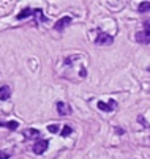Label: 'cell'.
<instances>
[{
    "label": "cell",
    "mask_w": 150,
    "mask_h": 159,
    "mask_svg": "<svg viewBox=\"0 0 150 159\" xmlns=\"http://www.w3.org/2000/svg\"><path fill=\"white\" fill-rule=\"evenodd\" d=\"M114 38L109 35V33H106V32H98V36L95 39L96 44H101V46H106V44H112Z\"/></svg>",
    "instance_id": "1"
},
{
    "label": "cell",
    "mask_w": 150,
    "mask_h": 159,
    "mask_svg": "<svg viewBox=\"0 0 150 159\" xmlns=\"http://www.w3.org/2000/svg\"><path fill=\"white\" fill-rule=\"evenodd\" d=\"M48 145H49L48 140H38V142H35V145L32 147V150H33L35 154H43V153L48 150Z\"/></svg>",
    "instance_id": "2"
},
{
    "label": "cell",
    "mask_w": 150,
    "mask_h": 159,
    "mask_svg": "<svg viewBox=\"0 0 150 159\" xmlns=\"http://www.w3.org/2000/svg\"><path fill=\"white\" fill-rule=\"evenodd\" d=\"M98 109L100 110H104V112H111V110H114L115 107H117V102L114 101V99H109V102L106 104V102H103V101H98Z\"/></svg>",
    "instance_id": "3"
},
{
    "label": "cell",
    "mask_w": 150,
    "mask_h": 159,
    "mask_svg": "<svg viewBox=\"0 0 150 159\" xmlns=\"http://www.w3.org/2000/svg\"><path fill=\"white\" fill-rule=\"evenodd\" d=\"M70 24H71V17H70V16H63L62 19H59L55 24H54V29H55V30H63V29H65L67 25H70Z\"/></svg>",
    "instance_id": "4"
},
{
    "label": "cell",
    "mask_w": 150,
    "mask_h": 159,
    "mask_svg": "<svg viewBox=\"0 0 150 159\" xmlns=\"http://www.w3.org/2000/svg\"><path fill=\"white\" fill-rule=\"evenodd\" d=\"M136 39H138V43H142V44H150V32H147V30L138 32V33H136Z\"/></svg>",
    "instance_id": "5"
},
{
    "label": "cell",
    "mask_w": 150,
    "mask_h": 159,
    "mask_svg": "<svg viewBox=\"0 0 150 159\" xmlns=\"http://www.w3.org/2000/svg\"><path fill=\"white\" fill-rule=\"evenodd\" d=\"M57 112L60 115H70L71 113V107L65 102H57Z\"/></svg>",
    "instance_id": "6"
},
{
    "label": "cell",
    "mask_w": 150,
    "mask_h": 159,
    "mask_svg": "<svg viewBox=\"0 0 150 159\" xmlns=\"http://www.w3.org/2000/svg\"><path fill=\"white\" fill-rule=\"evenodd\" d=\"M10 96H11V88H10L8 85L0 87V99L7 101V99H10Z\"/></svg>",
    "instance_id": "7"
},
{
    "label": "cell",
    "mask_w": 150,
    "mask_h": 159,
    "mask_svg": "<svg viewBox=\"0 0 150 159\" xmlns=\"http://www.w3.org/2000/svg\"><path fill=\"white\" fill-rule=\"evenodd\" d=\"M38 135H40V131H38V129L30 128V129H26V131H24V137H26V139H36Z\"/></svg>",
    "instance_id": "8"
},
{
    "label": "cell",
    "mask_w": 150,
    "mask_h": 159,
    "mask_svg": "<svg viewBox=\"0 0 150 159\" xmlns=\"http://www.w3.org/2000/svg\"><path fill=\"white\" fill-rule=\"evenodd\" d=\"M30 14H33V10L27 7V8H24L22 11H21V13H19V14L16 16V19H17V20H22V19H27V17H29Z\"/></svg>",
    "instance_id": "9"
},
{
    "label": "cell",
    "mask_w": 150,
    "mask_h": 159,
    "mask_svg": "<svg viewBox=\"0 0 150 159\" xmlns=\"http://www.w3.org/2000/svg\"><path fill=\"white\" fill-rule=\"evenodd\" d=\"M0 128H8V129H11V131H16L17 128H19V123L17 121H0Z\"/></svg>",
    "instance_id": "10"
},
{
    "label": "cell",
    "mask_w": 150,
    "mask_h": 159,
    "mask_svg": "<svg viewBox=\"0 0 150 159\" xmlns=\"http://www.w3.org/2000/svg\"><path fill=\"white\" fill-rule=\"evenodd\" d=\"M33 16H35L40 22H46V20H48V19L45 17V14H43V10H40V8H35V10H33Z\"/></svg>",
    "instance_id": "11"
},
{
    "label": "cell",
    "mask_w": 150,
    "mask_h": 159,
    "mask_svg": "<svg viewBox=\"0 0 150 159\" xmlns=\"http://www.w3.org/2000/svg\"><path fill=\"white\" fill-rule=\"evenodd\" d=\"M138 11H139V13H147V11H150V2H141V3L138 5Z\"/></svg>",
    "instance_id": "12"
},
{
    "label": "cell",
    "mask_w": 150,
    "mask_h": 159,
    "mask_svg": "<svg viewBox=\"0 0 150 159\" xmlns=\"http://www.w3.org/2000/svg\"><path fill=\"white\" fill-rule=\"evenodd\" d=\"M71 132H73V129H71L70 126H63V129H62V132H60V134L63 135V137H68V135H70Z\"/></svg>",
    "instance_id": "13"
},
{
    "label": "cell",
    "mask_w": 150,
    "mask_h": 159,
    "mask_svg": "<svg viewBox=\"0 0 150 159\" xmlns=\"http://www.w3.org/2000/svg\"><path fill=\"white\" fill-rule=\"evenodd\" d=\"M8 157H11V153L10 151H5V150L0 151V159H8Z\"/></svg>",
    "instance_id": "14"
},
{
    "label": "cell",
    "mask_w": 150,
    "mask_h": 159,
    "mask_svg": "<svg viewBox=\"0 0 150 159\" xmlns=\"http://www.w3.org/2000/svg\"><path fill=\"white\" fill-rule=\"evenodd\" d=\"M48 131L49 132H57L59 131V125H49L48 126Z\"/></svg>",
    "instance_id": "15"
},
{
    "label": "cell",
    "mask_w": 150,
    "mask_h": 159,
    "mask_svg": "<svg viewBox=\"0 0 150 159\" xmlns=\"http://www.w3.org/2000/svg\"><path fill=\"white\" fill-rule=\"evenodd\" d=\"M144 29H145L147 32H150V20H145V22H144Z\"/></svg>",
    "instance_id": "16"
},
{
    "label": "cell",
    "mask_w": 150,
    "mask_h": 159,
    "mask_svg": "<svg viewBox=\"0 0 150 159\" xmlns=\"http://www.w3.org/2000/svg\"><path fill=\"white\" fill-rule=\"evenodd\" d=\"M85 74H87V73H85V68H81V76H82V77H84V76H85Z\"/></svg>",
    "instance_id": "17"
}]
</instances>
